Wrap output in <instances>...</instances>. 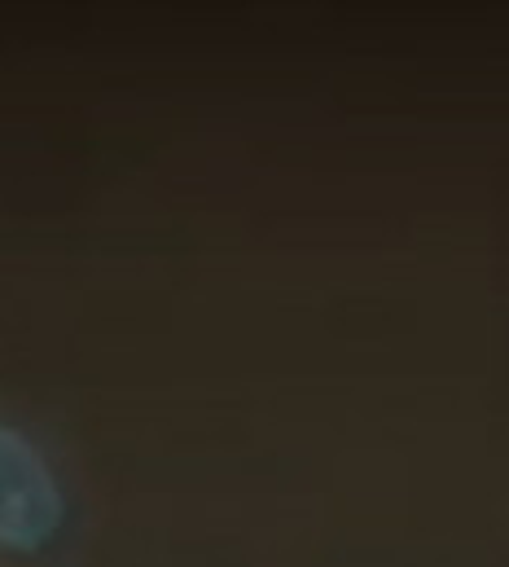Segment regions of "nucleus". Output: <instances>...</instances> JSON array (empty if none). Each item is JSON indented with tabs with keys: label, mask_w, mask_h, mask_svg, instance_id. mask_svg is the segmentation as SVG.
Returning a JSON list of instances; mask_svg holds the SVG:
<instances>
[{
	"label": "nucleus",
	"mask_w": 509,
	"mask_h": 567,
	"mask_svg": "<svg viewBox=\"0 0 509 567\" xmlns=\"http://www.w3.org/2000/svg\"><path fill=\"white\" fill-rule=\"evenodd\" d=\"M62 519L58 484L44 457L0 423V550H35Z\"/></svg>",
	"instance_id": "obj_1"
}]
</instances>
